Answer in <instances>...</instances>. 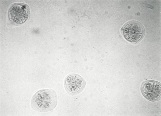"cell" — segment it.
Listing matches in <instances>:
<instances>
[{"instance_id":"1","label":"cell","mask_w":161,"mask_h":116,"mask_svg":"<svg viewBox=\"0 0 161 116\" xmlns=\"http://www.w3.org/2000/svg\"><path fill=\"white\" fill-rule=\"evenodd\" d=\"M57 103L56 92L52 89H44L38 91L33 96L31 106L36 111L45 112L53 110Z\"/></svg>"},{"instance_id":"2","label":"cell","mask_w":161,"mask_h":116,"mask_svg":"<svg viewBox=\"0 0 161 116\" xmlns=\"http://www.w3.org/2000/svg\"><path fill=\"white\" fill-rule=\"evenodd\" d=\"M121 30L124 38L132 43H137L143 37L145 30L142 24L136 20L126 22L123 26Z\"/></svg>"},{"instance_id":"3","label":"cell","mask_w":161,"mask_h":116,"mask_svg":"<svg viewBox=\"0 0 161 116\" xmlns=\"http://www.w3.org/2000/svg\"><path fill=\"white\" fill-rule=\"evenodd\" d=\"M30 14V8L25 3H17L12 4L8 11L10 20L16 24L25 22L28 19Z\"/></svg>"},{"instance_id":"4","label":"cell","mask_w":161,"mask_h":116,"mask_svg":"<svg viewBox=\"0 0 161 116\" xmlns=\"http://www.w3.org/2000/svg\"><path fill=\"white\" fill-rule=\"evenodd\" d=\"M141 89L143 96L150 101H156L161 98V84L157 81H144L142 84Z\"/></svg>"},{"instance_id":"5","label":"cell","mask_w":161,"mask_h":116,"mask_svg":"<svg viewBox=\"0 0 161 116\" xmlns=\"http://www.w3.org/2000/svg\"><path fill=\"white\" fill-rule=\"evenodd\" d=\"M86 85L85 80L79 75L72 74L67 75L64 82V86L67 92L74 95L81 92Z\"/></svg>"}]
</instances>
